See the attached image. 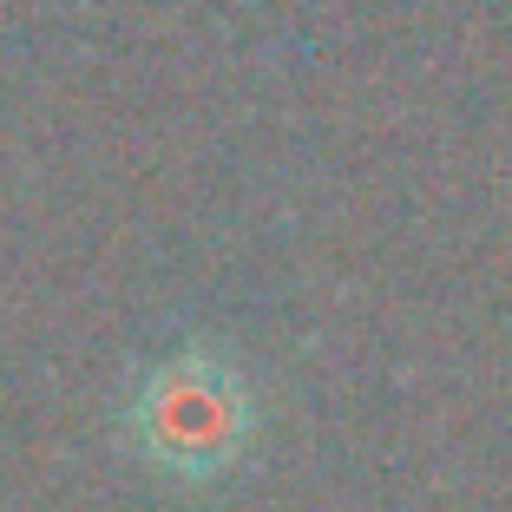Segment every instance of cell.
I'll use <instances>...</instances> for the list:
<instances>
[{
  "mask_svg": "<svg viewBox=\"0 0 512 512\" xmlns=\"http://www.w3.org/2000/svg\"><path fill=\"white\" fill-rule=\"evenodd\" d=\"M138 427H145V447L165 467L184 473L217 467L230 453V434H237V381L204 355H184V362L158 368V381L145 388Z\"/></svg>",
  "mask_w": 512,
  "mask_h": 512,
  "instance_id": "cell-1",
  "label": "cell"
}]
</instances>
